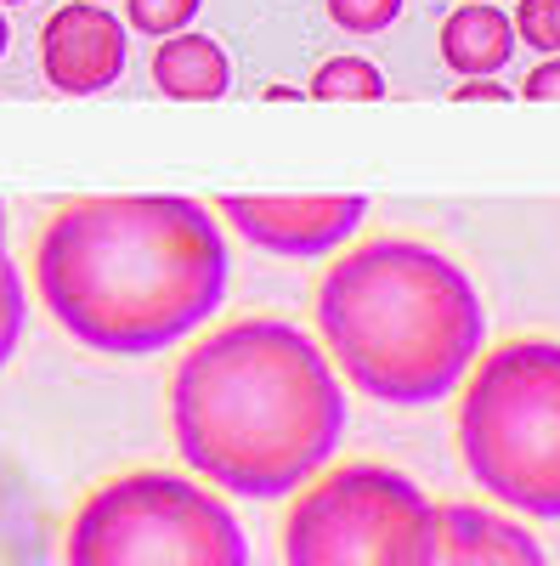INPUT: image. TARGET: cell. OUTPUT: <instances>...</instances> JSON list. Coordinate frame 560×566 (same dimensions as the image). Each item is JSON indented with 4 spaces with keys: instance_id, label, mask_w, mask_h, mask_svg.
I'll use <instances>...</instances> for the list:
<instances>
[{
    "instance_id": "cell-1",
    "label": "cell",
    "mask_w": 560,
    "mask_h": 566,
    "mask_svg": "<svg viewBox=\"0 0 560 566\" xmlns=\"http://www.w3.org/2000/svg\"><path fill=\"white\" fill-rule=\"evenodd\" d=\"M34 283L80 346L148 357L226 301V239L199 199H80L40 232Z\"/></svg>"
},
{
    "instance_id": "cell-2",
    "label": "cell",
    "mask_w": 560,
    "mask_h": 566,
    "mask_svg": "<svg viewBox=\"0 0 560 566\" xmlns=\"http://www.w3.org/2000/svg\"><path fill=\"white\" fill-rule=\"evenodd\" d=\"M170 431L204 482L239 499H284L335 459L346 397L306 328L239 317L181 357Z\"/></svg>"
},
{
    "instance_id": "cell-3",
    "label": "cell",
    "mask_w": 560,
    "mask_h": 566,
    "mask_svg": "<svg viewBox=\"0 0 560 566\" xmlns=\"http://www.w3.org/2000/svg\"><path fill=\"white\" fill-rule=\"evenodd\" d=\"M317 328L340 374L373 402L425 408L471 374L487 317L482 295L431 244L368 239L317 283Z\"/></svg>"
},
{
    "instance_id": "cell-4",
    "label": "cell",
    "mask_w": 560,
    "mask_h": 566,
    "mask_svg": "<svg viewBox=\"0 0 560 566\" xmlns=\"http://www.w3.org/2000/svg\"><path fill=\"white\" fill-rule=\"evenodd\" d=\"M458 448L498 504L560 522V346L509 340L482 357L458 402Z\"/></svg>"
},
{
    "instance_id": "cell-5",
    "label": "cell",
    "mask_w": 560,
    "mask_h": 566,
    "mask_svg": "<svg viewBox=\"0 0 560 566\" xmlns=\"http://www.w3.org/2000/svg\"><path fill=\"white\" fill-rule=\"evenodd\" d=\"M68 566H250V544L210 488L170 470H136L80 504Z\"/></svg>"
},
{
    "instance_id": "cell-6",
    "label": "cell",
    "mask_w": 560,
    "mask_h": 566,
    "mask_svg": "<svg viewBox=\"0 0 560 566\" xmlns=\"http://www.w3.org/2000/svg\"><path fill=\"white\" fill-rule=\"evenodd\" d=\"M442 504L391 464H346L300 493L284 522L289 566H436Z\"/></svg>"
},
{
    "instance_id": "cell-7",
    "label": "cell",
    "mask_w": 560,
    "mask_h": 566,
    "mask_svg": "<svg viewBox=\"0 0 560 566\" xmlns=\"http://www.w3.org/2000/svg\"><path fill=\"white\" fill-rule=\"evenodd\" d=\"M221 216L244 232L250 244L272 250V255H329L335 244H346L368 216L362 193H277V199H250V193H226Z\"/></svg>"
},
{
    "instance_id": "cell-8",
    "label": "cell",
    "mask_w": 560,
    "mask_h": 566,
    "mask_svg": "<svg viewBox=\"0 0 560 566\" xmlns=\"http://www.w3.org/2000/svg\"><path fill=\"white\" fill-rule=\"evenodd\" d=\"M125 52H130L125 23L97 0H68L40 29V69L63 97L108 91L125 74Z\"/></svg>"
},
{
    "instance_id": "cell-9",
    "label": "cell",
    "mask_w": 560,
    "mask_h": 566,
    "mask_svg": "<svg viewBox=\"0 0 560 566\" xmlns=\"http://www.w3.org/2000/svg\"><path fill=\"white\" fill-rule=\"evenodd\" d=\"M442 544H436V566H549L543 544L509 522L498 510L482 504H442Z\"/></svg>"
},
{
    "instance_id": "cell-10",
    "label": "cell",
    "mask_w": 560,
    "mask_h": 566,
    "mask_svg": "<svg viewBox=\"0 0 560 566\" xmlns=\"http://www.w3.org/2000/svg\"><path fill=\"white\" fill-rule=\"evenodd\" d=\"M516 18L498 0H464V7L442 23V63L464 80H493L509 57H516Z\"/></svg>"
},
{
    "instance_id": "cell-11",
    "label": "cell",
    "mask_w": 560,
    "mask_h": 566,
    "mask_svg": "<svg viewBox=\"0 0 560 566\" xmlns=\"http://www.w3.org/2000/svg\"><path fill=\"white\" fill-rule=\"evenodd\" d=\"M154 85L176 103H210L232 91V57L210 34H176L154 52Z\"/></svg>"
},
{
    "instance_id": "cell-12",
    "label": "cell",
    "mask_w": 560,
    "mask_h": 566,
    "mask_svg": "<svg viewBox=\"0 0 560 566\" xmlns=\"http://www.w3.org/2000/svg\"><path fill=\"white\" fill-rule=\"evenodd\" d=\"M311 97L317 103H373V97H385V74L373 69L368 57H329V63H317L311 74Z\"/></svg>"
},
{
    "instance_id": "cell-13",
    "label": "cell",
    "mask_w": 560,
    "mask_h": 566,
    "mask_svg": "<svg viewBox=\"0 0 560 566\" xmlns=\"http://www.w3.org/2000/svg\"><path fill=\"white\" fill-rule=\"evenodd\" d=\"M204 0H125V18L136 34H154V40H176L187 34V23L199 18Z\"/></svg>"
},
{
    "instance_id": "cell-14",
    "label": "cell",
    "mask_w": 560,
    "mask_h": 566,
    "mask_svg": "<svg viewBox=\"0 0 560 566\" xmlns=\"http://www.w3.org/2000/svg\"><path fill=\"white\" fill-rule=\"evenodd\" d=\"M329 23L346 34H385L402 18V0H323Z\"/></svg>"
},
{
    "instance_id": "cell-15",
    "label": "cell",
    "mask_w": 560,
    "mask_h": 566,
    "mask_svg": "<svg viewBox=\"0 0 560 566\" xmlns=\"http://www.w3.org/2000/svg\"><path fill=\"white\" fill-rule=\"evenodd\" d=\"M516 34L543 57H560V0H521L516 7Z\"/></svg>"
},
{
    "instance_id": "cell-16",
    "label": "cell",
    "mask_w": 560,
    "mask_h": 566,
    "mask_svg": "<svg viewBox=\"0 0 560 566\" xmlns=\"http://www.w3.org/2000/svg\"><path fill=\"white\" fill-rule=\"evenodd\" d=\"M18 340H23V277L12 261H0V368L12 363Z\"/></svg>"
},
{
    "instance_id": "cell-17",
    "label": "cell",
    "mask_w": 560,
    "mask_h": 566,
    "mask_svg": "<svg viewBox=\"0 0 560 566\" xmlns=\"http://www.w3.org/2000/svg\"><path fill=\"white\" fill-rule=\"evenodd\" d=\"M521 97H527V103H560V57H543V63L521 80Z\"/></svg>"
},
{
    "instance_id": "cell-18",
    "label": "cell",
    "mask_w": 560,
    "mask_h": 566,
    "mask_svg": "<svg viewBox=\"0 0 560 566\" xmlns=\"http://www.w3.org/2000/svg\"><path fill=\"white\" fill-rule=\"evenodd\" d=\"M453 97L458 103H509V85H498V80H464Z\"/></svg>"
},
{
    "instance_id": "cell-19",
    "label": "cell",
    "mask_w": 560,
    "mask_h": 566,
    "mask_svg": "<svg viewBox=\"0 0 560 566\" xmlns=\"http://www.w3.org/2000/svg\"><path fill=\"white\" fill-rule=\"evenodd\" d=\"M7 45H12V29H7V18H0V57H7Z\"/></svg>"
},
{
    "instance_id": "cell-20",
    "label": "cell",
    "mask_w": 560,
    "mask_h": 566,
    "mask_svg": "<svg viewBox=\"0 0 560 566\" xmlns=\"http://www.w3.org/2000/svg\"><path fill=\"white\" fill-rule=\"evenodd\" d=\"M0 261H7V210H0Z\"/></svg>"
},
{
    "instance_id": "cell-21",
    "label": "cell",
    "mask_w": 560,
    "mask_h": 566,
    "mask_svg": "<svg viewBox=\"0 0 560 566\" xmlns=\"http://www.w3.org/2000/svg\"><path fill=\"white\" fill-rule=\"evenodd\" d=\"M0 7H23V0H0Z\"/></svg>"
},
{
    "instance_id": "cell-22",
    "label": "cell",
    "mask_w": 560,
    "mask_h": 566,
    "mask_svg": "<svg viewBox=\"0 0 560 566\" xmlns=\"http://www.w3.org/2000/svg\"><path fill=\"white\" fill-rule=\"evenodd\" d=\"M97 7H108V0H97Z\"/></svg>"
}]
</instances>
